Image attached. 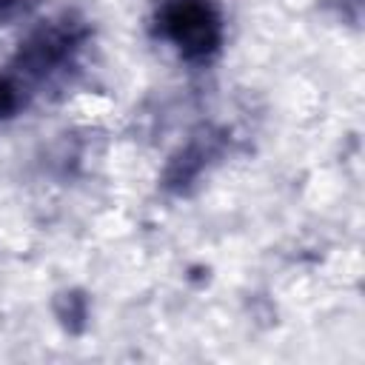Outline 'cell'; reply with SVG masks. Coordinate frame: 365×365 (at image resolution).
Returning <instances> with one entry per match:
<instances>
[{
	"mask_svg": "<svg viewBox=\"0 0 365 365\" xmlns=\"http://www.w3.org/2000/svg\"><path fill=\"white\" fill-rule=\"evenodd\" d=\"M168 29L180 46L197 48V51L211 48V43L217 37L214 17H211L208 6L200 0H177L168 11Z\"/></svg>",
	"mask_w": 365,
	"mask_h": 365,
	"instance_id": "obj_1",
	"label": "cell"
}]
</instances>
